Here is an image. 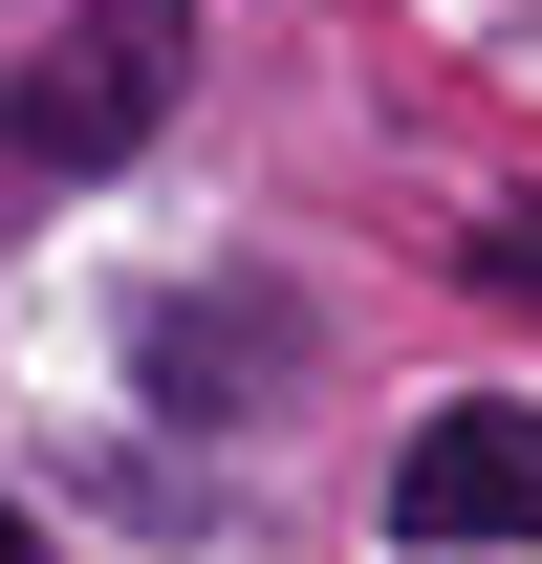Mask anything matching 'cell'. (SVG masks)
I'll use <instances>...</instances> for the list:
<instances>
[{
	"instance_id": "6da1fadb",
	"label": "cell",
	"mask_w": 542,
	"mask_h": 564,
	"mask_svg": "<svg viewBox=\"0 0 542 564\" xmlns=\"http://www.w3.org/2000/svg\"><path fill=\"white\" fill-rule=\"evenodd\" d=\"M174 66H196V0H66V44L22 66V174H109V152H152Z\"/></svg>"
},
{
	"instance_id": "7a4b0ae2",
	"label": "cell",
	"mask_w": 542,
	"mask_h": 564,
	"mask_svg": "<svg viewBox=\"0 0 542 564\" xmlns=\"http://www.w3.org/2000/svg\"><path fill=\"white\" fill-rule=\"evenodd\" d=\"M521 521H542V413L521 391H456L391 456V543H521Z\"/></svg>"
},
{
	"instance_id": "3957f363",
	"label": "cell",
	"mask_w": 542,
	"mask_h": 564,
	"mask_svg": "<svg viewBox=\"0 0 542 564\" xmlns=\"http://www.w3.org/2000/svg\"><path fill=\"white\" fill-rule=\"evenodd\" d=\"M477 282H499V304H542V217H477Z\"/></svg>"
},
{
	"instance_id": "277c9868",
	"label": "cell",
	"mask_w": 542,
	"mask_h": 564,
	"mask_svg": "<svg viewBox=\"0 0 542 564\" xmlns=\"http://www.w3.org/2000/svg\"><path fill=\"white\" fill-rule=\"evenodd\" d=\"M0 564H44V521H22V499H0Z\"/></svg>"
}]
</instances>
